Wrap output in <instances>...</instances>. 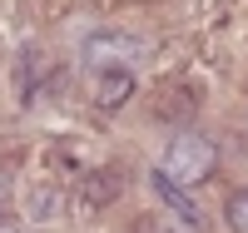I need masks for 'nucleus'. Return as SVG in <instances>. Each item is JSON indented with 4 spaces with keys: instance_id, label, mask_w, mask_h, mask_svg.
Returning <instances> with one entry per match:
<instances>
[{
    "instance_id": "obj_5",
    "label": "nucleus",
    "mask_w": 248,
    "mask_h": 233,
    "mask_svg": "<svg viewBox=\"0 0 248 233\" xmlns=\"http://www.w3.org/2000/svg\"><path fill=\"white\" fill-rule=\"evenodd\" d=\"M223 218H229V228H233V233H248V188L229 194V203H223Z\"/></svg>"
},
{
    "instance_id": "obj_6",
    "label": "nucleus",
    "mask_w": 248,
    "mask_h": 233,
    "mask_svg": "<svg viewBox=\"0 0 248 233\" xmlns=\"http://www.w3.org/2000/svg\"><path fill=\"white\" fill-rule=\"evenodd\" d=\"M114 188H119V174H94V179L85 184V199H90V203H109Z\"/></svg>"
},
{
    "instance_id": "obj_3",
    "label": "nucleus",
    "mask_w": 248,
    "mask_h": 233,
    "mask_svg": "<svg viewBox=\"0 0 248 233\" xmlns=\"http://www.w3.org/2000/svg\"><path fill=\"white\" fill-rule=\"evenodd\" d=\"M129 99H134V70H129V65L94 75V104H99L105 114H114L119 104H129Z\"/></svg>"
},
{
    "instance_id": "obj_1",
    "label": "nucleus",
    "mask_w": 248,
    "mask_h": 233,
    "mask_svg": "<svg viewBox=\"0 0 248 233\" xmlns=\"http://www.w3.org/2000/svg\"><path fill=\"white\" fill-rule=\"evenodd\" d=\"M218 169V144L214 139H203V134H174V144L164 149V164H159V174L179 184V188H194L203 184Z\"/></svg>"
},
{
    "instance_id": "obj_9",
    "label": "nucleus",
    "mask_w": 248,
    "mask_h": 233,
    "mask_svg": "<svg viewBox=\"0 0 248 233\" xmlns=\"http://www.w3.org/2000/svg\"><path fill=\"white\" fill-rule=\"evenodd\" d=\"M0 233H20V228H15V223H0Z\"/></svg>"
},
{
    "instance_id": "obj_7",
    "label": "nucleus",
    "mask_w": 248,
    "mask_h": 233,
    "mask_svg": "<svg viewBox=\"0 0 248 233\" xmlns=\"http://www.w3.org/2000/svg\"><path fill=\"white\" fill-rule=\"evenodd\" d=\"M199 223H189V218H154L149 223V233H194Z\"/></svg>"
},
{
    "instance_id": "obj_8",
    "label": "nucleus",
    "mask_w": 248,
    "mask_h": 233,
    "mask_svg": "<svg viewBox=\"0 0 248 233\" xmlns=\"http://www.w3.org/2000/svg\"><path fill=\"white\" fill-rule=\"evenodd\" d=\"M10 194H15V188H10V179L0 174V214H5V208H10Z\"/></svg>"
},
{
    "instance_id": "obj_2",
    "label": "nucleus",
    "mask_w": 248,
    "mask_h": 233,
    "mask_svg": "<svg viewBox=\"0 0 248 233\" xmlns=\"http://www.w3.org/2000/svg\"><path fill=\"white\" fill-rule=\"evenodd\" d=\"M144 55V40L134 35H124V30H99L85 40V65L94 75H105V70H119V65H129L134 70V60Z\"/></svg>"
},
{
    "instance_id": "obj_4",
    "label": "nucleus",
    "mask_w": 248,
    "mask_h": 233,
    "mask_svg": "<svg viewBox=\"0 0 248 233\" xmlns=\"http://www.w3.org/2000/svg\"><path fill=\"white\" fill-rule=\"evenodd\" d=\"M154 188H159V194H164V203H169V208H174L179 218H189V223H199V214H194V203H189V199L179 194V184H169V179H164V174H154Z\"/></svg>"
}]
</instances>
